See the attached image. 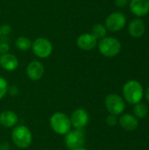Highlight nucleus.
Here are the masks:
<instances>
[{"mask_svg":"<svg viewBox=\"0 0 149 150\" xmlns=\"http://www.w3.org/2000/svg\"><path fill=\"white\" fill-rule=\"evenodd\" d=\"M114 3H115L116 6H118L119 8H124L129 4V0H115Z\"/></svg>","mask_w":149,"mask_h":150,"instance_id":"24","label":"nucleus"},{"mask_svg":"<svg viewBox=\"0 0 149 150\" xmlns=\"http://www.w3.org/2000/svg\"><path fill=\"white\" fill-rule=\"evenodd\" d=\"M10 50V46L6 42H1L0 43V54H6L9 53Z\"/></svg>","mask_w":149,"mask_h":150,"instance_id":"23","label":"nucleus"},{"mask_svg":"<svg viewBox=\"0 0 149 150\" xmlns=\"http://www.w3.org/2000/svg\"><path fill=\"white\" fill-rule=\"evenodd\" d=\"M65 144L68 149L73 150L83 148L85 144V134L83 130H70L65 134Z\"/></svg>","mask_w":149,"mask_h":150,"instance_id":"8","label":"nucleus"},{"mask_svg":"<svg viewBox=\"0 0 149 150\" xmlns=\"http://www.w3.org/2000/svg\"><path fill=\"white\" fill-rule=\"evenodd\" d=\"M131 12L137 18H141L149 13V0H131L129 2Z\"/></svg>","mask_w":149,"mask_h":150,"instance_id":"11","label":"nucleus"},{"mask_svg":"<svg viewBox=\"0 0 149 150\" xmlns=\"http://www.w3.org/2000/svg\"><path fill=\"white\" fill-rule=\"evenodd\" d=\"M45 73L44 65L39 61L31 62L26 67V75L32 81H39Z\"/></svg>","mask_w":149,"mask_h":150,"instance_id":"12","label":"nucleus"},{"mask_svg":"<svg viewBox=\"0 0 149 150\" xmlns=\"http://www.w3.org/2000/svg\"><path fill=\"white\" fill-rule=\"evenodd\" d=\"M17 48L20 51H27L32 47V41L25 36H19L15 41Z\"/></svg>","mask_w":149,"mask_h":150,"instance_id":"18","label":"nucleus"},{"mask_svg":"<svg viewBox=\"0 0 149 150\" xmlns=\"http://www.w3.org/2000/svg\"><path fill=\"white\" fill-rule=\"evenodd\" d=\"M97 40H100L102 39H104L105 37H106L107 34V29L105 27V25L97 23L96 25H93L92 29H91V33H90Z\"/></svg>","mask_w":149,"mask_h":150,"instance_id":"17","label":"nucleus"},{"mask_svg":"<svg viewBox=\"0 0 149 150\" xmlns=\"http://www.w3.org/2000/svg\"><path fill=\"white\" fill-rule=\"evenodd\" d=\"M0 67L6 71H13L18 67V60L11 53L2 54L0 55Z\"/></svg>","mask_w":149,"mask_h":150,"instance_id":"14","label":"nucleus"},{"mask_svg":"<svg viewBox=\"0 0 149 150\" xmlns=\"http://www.w3.org/2000/svg\"><path fill=\"white\" fill-rule=\"evenodd\" d=\"M97 47L102 55L108 58H112L120 53L122 45L117 38L106 36L97 42Z\"/></svg>","mask_w":149,"mask_h":150,"instance_id":"2","label":"nucleus"},{"mask_svg":"<svg viewBox=\"0 0 149 150\" xmlns=\"http://www.w3.org/2000/svg\"><path fill=\"white\" fill-rule=\"evenodd\" d=\"M145 97H146V99L149 102V86L147 88V90L145 91Z\"/></svg>","mask_w":149,"mask_h":150,"instance_id":"26","label":"nucleus"},{"mask_svg":"<svg viewBox=\"0 0 149 150\" xmlns=\"http://www.w3.org/2000/svg\"><path fill=\"white\" fill-rule=\"evenodd\" d=\"M8 90L9 87H8L7 81L4 77L0 76V100L4 98V96L8 92Z\"/></svg>","mask_w":149,"mask_h":150,"instance_id":"20","label":"nucleus"},{"mask_svg":"<svg viewBox=\"0 0 149 150\" xmlns=\"http://www.w3.org/2000/svg\"><path fill=\"white\" fill-rule=\"evenodd\" d=\"M98 40L90 33H85L79 35L76 39L77 47L83 51H90L97 46Z\"/></svg>","mask_w":149,"mask_h":150,"instance_id":"10","label":"nucleus"},{"mask_svg":"<svg viewBox=\"0 0 149 150\" xmlns=\"http://www.w3.org/2000/svg\"><path fill=\"white\" fill-rule=\"evenodd\" d=\"M123 95L127 103L136 105L141 101L144 96V90L140 82L130 80L126 82L123 87Z\"/></svg>","mask_w":149,"mask_h":150,"instance_id":"1","label":"nucleus"},{"mask_svg":"<svg viewBox=\"0 0 149 150\" xmlns=\"http://www.w3.org/2000/svg\"><path fill=\"white\" fill-rule=\"evenodd\" d=\"M31 48L37 57L46 59L49 57L53 52V44L48 39L39 37L32 42Z\"/></svg>","mask_w":149,"mask_h":150,"instance_id":"5","label":"nucleus"},{"mask_svg":"<svg viewBox=\"0 0 149 150\" xmlns=\"http://www.w3.org/2000/svg\"><path fill=\"white\" fill-rule=\"evenodd\" d=\"M105 105L109 113L115 116L120 115L126 108L125 100L117 94L108 95L105 98Z\"/></svg>","mask_w":149,"mask_h":150,"instance_id":"7","label":"nucleus"},{"mask_svg":"<svg viewBox=\"0 0 149 150\" xmlns=\"http://www.w3.org/2000/svg\"><path fill=\"white\" fill-rule=\"evenodd\" d=\"M119 123L120 124L122 128H124L126 131H130V132L137 129V127L139 126L137 118L134 115H132L129 113L121 115V117L119 120Z\"/></svg>","mask_w":149,"mask_h":150,"instance_id":"16","label":"nucleus"},{"mask_svg":"<svg viewBox=\"0 0 149 150\" xmlns=\"http://www.w3.org/2000/svg\"><path fill=\"white\" fill-rule=\"evenodd\" d=\"M8 91H10V93H11V96H16L18 93V88L16 86H11Z\"/></svg>","mask_w":149,"mask_h":150,"instance_id":"25","label":"nucleus"},{"mask_svg":"<svg viewBox=\"0 0 149 150\" xmlns=\"http://www.w3.org/2000/svg\"><path fill=\"white\" fill-rule=\"evenodd\" d=\"M0 32H1V35H9L11 33V27L10 25L4 24L3 25L0 26Z\"/></svg>","mask_w":149,"mask_h":150,"instance_id":"22","label":"nucleus"},{"mask_svg":"<svg viewBox=\"0 0 149 150\" xmlns=\"http://www.w3.org/2000/svg\"><path fill=\"white\" fill-rule=\"evenodd\" d=\"M126 25V17L121 11H114L109 14L105 19V25L107 31L117 33L121 31Z\"/></svg>","mask_w":149,"mask_h":150,"instance_id":"6","label":"nucleus"},{"mask_svg":"<svg viewBox=\"0 0 149 150\" xmlns=\"http://www.w3.org/2000/svg\"><path fill=\"white\" fill-rule=\"evenodd\" d=\"M0 37H1V32H0Z\"/></svg>","mask_w":149,"mask_h":150,"instance_id":"28","label":"nucleus"},{"mask_svg":"<svg viewBox=\"0 0 149 150\" xmlns=\"http://www.w3.org/2000/svg\"><path fill=\"white\" fill-rule=\"evenodd\" d=\"M71 126L75 129L83 130L90 121V116L86 110L83 108H77L76 109L70 117Z\"/></svg>","mask_w":149,"mask_h":150,"instance_id":"9","label":"nucleus"},{"mask_svg":"<svg viewBox=\"0 0 149 150\" xmlns=\"http://www.w3.org/2000/svg\"><path fill=\"white\" fill-rule=\"evenodd\" d=\"M73 150H88V149L83 147V148H78V149H73Z\"/></svg>","mask_w":149,"mask_h":150,"instance_id":"27","label":"nucleus"},{"mask_svg":"<svg viewBox=\"0 0 149 150\" xmlns=\"http://www.w3.org/2000/svg\"><path fill=\"white\" fill-rule=\"evenodd\" d=\"M18 122V115L10 110H5L0 113V125H2L4 127H15Z\"/></svg>","mask_w":149,"mask_h":150,"instance_id":"15","label":"nucleus"},{"mask_svg":"<svg viewBox=\"0 0 149 150\" xmlns=\"http://www.w3.org/2000/svg\"><path fill=\"white\" fill-rule=\"evenodd\" d=\"M118 123V119H117V116L115 115H112V114H110L107 116L106 118V124L110 127H114L116 126Z\"/></svg>","mask_w":149,"mask_h":150,"instance_id":"21","label":"nucleus"},{"mask_svg":"<svg viewBox=\"0 0 149 150\" xmlns=\"http://www.w3.org/2000/svg\"><path fill=\"white\" fill-rule=\"evenodd\" d=\"M11 140L18 148L27 149L32 144V134L27 127L20 125L13 128L11 132Z\"/></svg>","mask_w":149,"mask_h":150,"instance_id":"3","label":"nucleus"},{"mask_svg":"<svg viewBox=\"0 0 149 150\" xmlns=\"http://www.w3.org/2000/svg\"><path fill=\"white\" fill-rule=\"evenodd\" d=\"M133 113H134V116L136 118L144 119L148 115V106L145 104L140 102V103L134 105Z\"/></svg>","mask_w":149,"mask_h":150,"instance_id":"19","label":"nucleus"},{"mask_svg":"<svg viewBox=\"0 0 149 150\" xmlns=\"http://www.w3.org/2000/svg\"><path fill=\"white\" fill-rule=\"evenodd\" d=\"M50 127L53 131L58 134L64 135L71 129L70 118L63 112H55L50 118Z\"/></svg>","mask_w":149,"mask_h":150,"instance_id":"4","label":"nucleus"},{"mask_svg":"<svg viewBox=\"0 0 149 150\" xmlns=\"http://www.w3.org/2000/svg\"><path fill=\"white\" fill-rule=\"evenodd\" d=\"M128 33L133 38H141L146 32V24L141 18L133 19L128 25Z\"/></svg>","mask_w":149,"mask_h":150,"instance_id":"13","label":"nucleus"}]
</instances>
